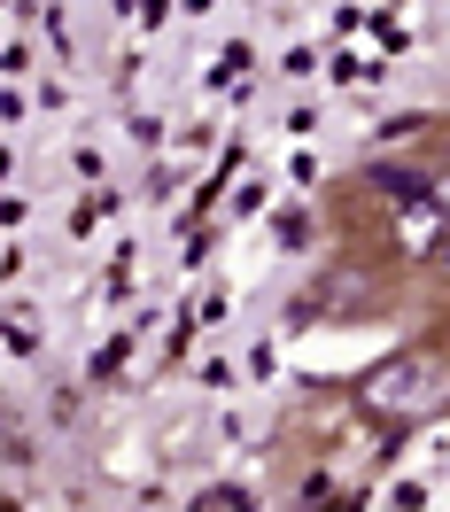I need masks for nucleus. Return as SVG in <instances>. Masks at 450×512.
Listing matches in <instances>:
<instances>
[{
  "label": "nucleus",
  "instance_id": "2",
  "mask_svg": "<svg viewBox=\"0 0 450 512\" xmlns=\"http://www.w3.org/2000/svg\"><path fill=\"white\" fill-rule=\"evenodd\" d=\"M388 249L404 256V264H435V256H443V202H435V187H396Z\"/></svg>",
  "mask_w": 450,
  "mask_h": 512
},
{
  "label": "nucleus",
  "instance_id": "1",
  "mask_svg": "<svg viewBox=\"0 0 450 512\" xmlns=\"http://www.w3.org/2000/svg\"><path fill=\"white\" fill-rule=\"evenodd\" d=\"M357 404L373 419H388V427H427V419L443 412V350L419 342V350H396L381 365H365Z\"/></svg>",
  "mask_w": 450,
  "mask_h": 512
}]
</instances>
